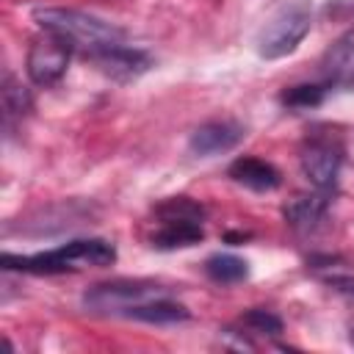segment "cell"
I'll return each mask as SVG.
<instances>
[{
  "label": "cell",
  "mask_w": 354,
  "mask_h": 354,
  "mask_svg": "<svg viewBox=\"0 0 354 354\" xmlns=\"http://www.w3.org/2000/svg\"><path fill=\"white\" fill-rule=\"evenodd\" d=\"M116 260V246L105 238H75L47 252L36 254H3L6 271H25V274H66L80 268H102Z\"/></svg>",
  "instance_id": "1"
},
{
  "label": "cell",
  "mask_w": 354,
  "mask_h": 354,
  "mask_svg": "<svg viewBox=\"0 0 354 354\" xmlns=\"http://www.w3.org/2000/svg\"><path fill=\"white\" fill-rule=\"evenodd\" d=\"M33 22L39 25V30H53V33L64 36L86 58L127 41L124 28H119L113 22H105V19H100L88 11H77V8L44 6V8L33 11Z\"/></svg>",
  "instance_id": "2"
},
{
  "label": "cell",
  "mask_w": 354,
  "mask_h": 354,
  "mask_svg": "<svg viewBox=\"0 0 354 354\" xmlns=\"http://www.w3.org/2000/svg\"><path fill=\"white\" fill-rule=\"evenodd\" d=\"M205 207L188 196H171L155 205V230L149 235L152 249H185L205 238Z\"/></svg>",
  "instance_id": "3"
},
{
  "label": "cell",
  "mask_w": 354,
  "mask_h": 354,
  "mask_svg": "<svg viewBox=\"0 0 354 354\" xmlns=\"http://www.w3.org/2000/svg\"><path fill=\"white\" fill-rule=\"evenodd\" d=\"M310 25H313V6L307 0L282 3L257 33V41H254L257 55L266 61L290 55L310 33Z\"/></svg>",
  "instance_id": "4"
},
{
  "label": "cell",
  "mask_w": 354,
  "mask_h": 354,
  "mask_svg": "<svg viewBox=\"0 0 354 354\" xmlns=\"http://www.w3.org/2000/svg\"><path fill=\"white\" fill-rule=\"evenodd\" d=\"M343 141L332 127H313L299 147V166L315 191H335L343 166Z\"/></svg>",
  "instance_id": "5"
},
{
  "label": "cell",
  "mask_w": 354,
  "mask_h": 354,
  "mask_svg": "<svg viewBox=\"0 0 354 354\" xmlns=\"http://www.w3.org/2000/svg\"><path fill=\"white\" fill-rule=\"evenodd\" d=\"M169 293L166 285H158L152 279H111V282H97L91 285L86 293H83V307L88 313H97V315H116L122 318L130 307L147 301V299H155V296H163Z\"/></svg>",
  "instance_id": "6"
},
{
  "label": "cell",
  "mask_w": 354,
  "mask_h": 354,
  "mask_svg": "<svg viewBox=\"0 0 354 354\" xmlns=\"http://www.w3.org/2000/svg\"><path fill=\"white\" fill-rule=\"evenodd\" d=\"M72 53H75V47L64 36H58L53 30H41L30 41V50H28V58H25V69H28L30 83L44 86V88L55 86L64 77Z\"/></svg>",
  "instance_id": "7"
},
{
  "label": "cell",
  "mask_w": 354,
  "mask_h": 354,
  "mask_svg": "<svg viewBox=\"0 0 354 354\" xmlns=\"http://www.w3.org/2000/svg\"><path fill=\"white\" fill-rule=\"evenodd\" d=\"M246 136V124L238 119H210L191 133L188 149L194 158H216L235 149Z\"/></svg>",
  "instance_id": "8"
},
{
  "label": "cell",
  "mask_w": 354,
  "mask_h": 354,
  "mask_svg": "<svg viewBox=\"0 0 354 354\" xmlns=\"http://www.w3.org/2000/svg\"><path fill=\"white\" fill-rule=\"evenodd\" d=\"M318 80L329 88H351L354 86V25L343 30L321 55L318 64Z\"/></svg>",
  "instance_id": "9"
},
{
  "label": "cell",
  "mask_w": 354,
  "mask_h": 354,
  "mask_svg": "<svg viewBox=\"0 0 354 354\" xmlns=\"http://www.w3.org/2000/svg\"><path fill=\"white\" fill-rule=\"evenodd\" d=\"M88 61L97 64V69L102 75H108L111 80L116 83H130L136 77H141L149 66H152V55L141 47H133V44H116V47H108L97 55H91Z\"/></svg>",
  "instance_id": "10"
},
{
  "label": "cell",
  "mask_w": 354,
  "mask_h": 354,
  "mask_svg": "<svg viewBox=\"0 0 354 354\" xmlns=\"http://www.w3.org/2000/svg\"><path fill=\"white\" fill-rule=\"evenodd\" d=\"M230 180L249 188V191H257V194H268V191H277L282 185V174L279 169L271 163V160H263V158H254V155H241L230 163L227 169Z\"/></svg>",
  "instance_id": "11"
},
{
  "label": "cell",
  "mask_w": 354,
  "mask_h": 354,
  "mask_svg": "<svg viewBox=\"0 0 354 354\" xmlns=\"http://www.w3.org/2000/svg\"><path fill=\"white\" fill-rule=\"evenodd\" d=\"M329 199H332L329 191H315V194H307V196H296L282 207V216L296 232H313L324 221V216L329 210Z\"/></svg>",
  "instance_id": "12"
},
{
  "label": "cell",
  "mask_w": 354,
  "mask_h": 354,
  "mask_svg": "<svg viewBox=\"0 0 354 354\" xmlns=\"http://www.w3.org/2000/svg\"><path fill=\"white\" fill-rule=\"evenodd\" d=\"M122 318H130V321H141V324H155V326H169V324H183L191 318L188 307L177 299H171V293H163V296H155V299H147L136 307H130Z\"/></svg>",
  "instance_id": "13"
},
{
  "label": "cell",
  "mask_w": 354,
  "mask_h": 354,
  "mask_svg": "<svg viewBox=\"0 0 354 354\" xmlns=\"http://www.w3.org/2000/svg\"><path fill=\"white\" fill-rule=\"evenodd\" d=\"M205 274L216 282V285H238L243 279H249V263L238 254L230 252H216L205 260Z\"/></svg>",
  "instance_id": "14"
},
{
  "label": "cell",
  "mask_w": 354,
  "mask_h": 354,
  "mask_svg": "<svg viewBox=\"0 0 354 354\" xmlns=\"http://www.w3.org/2000/svg\"><path fill=\"white\" fill-rule=\"evenodd\" d=\"M329 88L315 80V83H301V86H288L282 94H279V102L290 111H307V108H315L326 100Z\"/></svg>",
  "instance_id": "15"
},
{
  "label": "cell",
  "mask_w": 354,
  "mask_h": 354,
  "mask_svg": "<svg viewBox=\"0 0 354 354\" xmlns=\"http://www.w3.org/2000/svg\"><path fill=\"white\" fill-rule=\"evenodd\" d=\"M238 326L249 335H266V337H277L282 335V318L266 307H252L238 318Z\"/></svg>",
  "instance_id": "16"
},
{
  "label": "cell",
  "mask_w": 354,
  "mask_h": 354,
  "mask_svg": "<svg viewBox=\"0 0 354 354\" xmlns=\"http://www.w3.org/2000/svg\"><path fill=\"white\" fill-rule=\"evenodd\" d=\"M28 108H30V94L11 75H6V80H3V122H6V130L11 127L14 119L28 113Z\"/></svg>",
  "instance_id": "17"
},
{
  "label": "cell",
  "mask_w": 354,
  "mask_h": 354,
  "mask_svg": "<svg viewBox=\"0 0 354 354\" xmlns=\"http://www.w3.org/2000/svg\"><path fill=\"white\" fill-rule=\"evenodd\" d=\"M326 285L335 288L337 293L354 296V277H351V274H329V277H326Z\"/></svg>",
  "instance_id": "18"
}]
</instances>
